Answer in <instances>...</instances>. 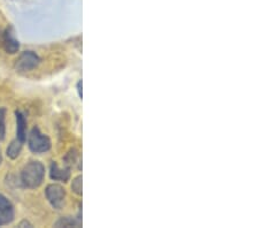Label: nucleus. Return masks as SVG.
<instances>
[{
	"label": "nucleus",
	"mask_w": 259,
	"mask_h": 228,
	"mask_svg": "<svg viewBox=\"0 0 259 228\" xmlns=\"http://www.w3.org/2000/svg\"><path fill=\"white\" fill-rule=\"evenodd\" d=\"M45 168L40 161H30L21 172V181L29 189H36L43 184Z\"/></svg>",
	"instance_id": "nucleus-1"
},
{
	"label": "nucleus",
	"mask_w": 259,
	"mask_h": 228,
	"mask_svg": "<svg viewBox=\"0 0 259 228\" xmlns=\"http://www.w3.org/2000/svg\"><path fill=\"white\" fill-rule=\"evenodd\" d=\"M28 145L33 153H44L51 149V141L40 131L38 127H33L29 135Z\"/></svg>",
	"instance_id": "nucleus-2"
},
{
	"label": "nucleus",
	"mask_w": 259,
	"mask_h": 228,
	"mask_svg": "<svg viewBox=\"0 0 259 228\" xmlns=\"http://www.w3.org/2000/svg\"><path fill=\"white\" fill-rule=\"evenodd\" d=\"M40 64V58L32 51H24L21 53L15 61V69L19 73H27L35 69Z\"/></svg>",
	"instance_id": "nucleus-3"
},
{
	"label": "nucleus",
	"mask_w": 259,
	"mask_h": 228,
	"mask_svg": "<svg viewBox=\"0 0 259 228\" xmlns=\"http://www.w3.org/2000/svg\"><path fill=\"white\" fill-rule=\"evenodd\" d=\"M45 196H47L49 203L52 205L53 209L61 210L62 206L65 205L66 192L64 187L60 185H48L47 188H45Z\"/></svg>",
	"instance_id": "nucleus-4"
},
{
	"label": "nucleus",
	"mask_w": 259,
	"mask_h": 228,
	"mask_svg": "<svg viewBox=\"0 0 259 228\" xmlns=\"http://www.w3.org/2000/svg\"><path fill=\"white\" fill-rule=\"evenodd\" d=\"M14 206L12 203L0 194V227L10 225L14 220Z\"/></svg>",
	"instance_id": "nucleus-5"
},
{
	"label": "nucleus",
	"mask_w": 259,
	"mask_h": 228,
	"mask_svg": "<svg viewBox=\"0 0 259 228\" xmlns=\"http://www.w3.org/2000/svg\"><path fill=\"white\" fill-rule=\"evenodd\" d=\"M3 47H4V50H5L7 53H10V55H14V53L19 51L20 43L19 40L15 38L13 28L12 27L7 28L6 30L4 31Z\"/></svg>",
	"instance_id": "nucleus-6"
},
{
	"label": "nucleus",
	"mask_w": 259,
	"mask_h": 228,
	"mask_svg": "<svg viewBox=\"0 0 259 228\" xmlns=\"http://www.w3.org/2000/svg\"><path fill=\"white\" fill-rule=\"evenodd\" d=\"M50 177L53 181L67 182L70 179V168H60L56 161H53L50 166Z\"/></svg>",
	"instance_id": "nucleus-7"
},
{
	"label": "nucleus",
	"mask_w": 259,
	"mask_h": 228,
	"mask_svg": "<svg viewBox=\"0 0 259 228\" xmlns=\"http://www.w3.org/2000/svg\"><path fill=\"white\" fill-rule=\"evenodd\" d=\"M16 118V139L24 143L27 140V120L20 111L15 112Z\"/></svg>",
	"instance_id": "nucleus-8"
},
{
	"label": "nucleus",
	"mask_w": 259,
	"mask_h": 228,
	"mask_svg": "<svg viewBox=\"0 0 259 228\" xmlns=\"http://www.w3.org/2000/svg\"><path fill=\"white\" fill-rule=\"evenodd\" d=\"M22 142L18 139L13 140L6 149V155L10 159H16L20 156L21 150H22Z\"/></svg>",
	"instance_id": "nucleus-9"
},
{
	"label": "nucleus",
	"mask_w": 259,
	"mask_h": 228,
	"mask_svg": "<svg viewBox=\"0 0 259 228\" xmlns=\"http://www.w3.org/2000/svg\"><path fill=\"white\" fill-rule=\"evenodd\" d=\"M56 227H78L81 226V220H75V219L70 217H65L60 218L56 223H54Z\"/></svg>",
	"instance_id": "nucleus-10"
},
{
	"label": "nucleus",
	"mask_w": 259,
	"mask_h": 228,
	"mask_svg": "<svg viewBox=\"0 0 259 228\" xmlns=\"http://www.w3.org/2000/svg\"><path fill=\"white\" fill-rule=\"evenodd\" d=\"M5 117H6V110L4 109V107H0V141L5 140V135H6Z\"/></svg>",
	"instance_id": "nucleus-11"
},
{
	"label": "nucleus",
	"mask_w": 259,
	"mask_h": 228,
	"mask_svg": "<svg viewBox=\"0 0 259 228\" xmlns=\"http://www.w3.org/2000/svg\"><path fill=\"white\" fill-rule=\"evenodd\" d=\"M72 190L76 195H82V176L78 175L75 177L72 184Z\"/></svg>",
	"instance_id": "nucleus-12"
},
{
	"label": "nucleus",
	"mask_w": 259,
	"mask_h": 228,
	"mask_svg": "<svg viewBox=\"0 0 259 228\" xmlns=\"http://www.w3.org/2000/svg\"><path fill=\"white\" fill-rule=\"evenodd\" d=\"M32 227V225L29 221H27V220H23L22 222H20V225H19V227Z\"/></svg>",
	"instance_id": "nucleus-13"
},
{
	"label": "nucleus",
	"mask_w": 259,
	"mask_h": 228,
	"mask_svg": "<svg viewBox=\"0 0 259 228\" xmlns=\"http://www.w3.org/2000/svg\"><path fill=\"white\" fill-rule=\"evenodd\" d=\"M77 91H78V95H80V97L82 98V81H78L77 83Z\"/></svg>",
	"instance_id": "nucleus-14"
},
{
	"label": "nucleus",
	"mask_w": 259,
	"mask_h": 228,
	"mask_svg": "<svg viewBox=\"0 0 259 228\" xmlns=\"http://www.w3.org/2000/svg\"><path fill=\"white\" fill-rule=\"evenodd\" d=\"M2 161H3V158H2V150H0V165H2Z\"/></svg>",
	"instance_id": "nucleus-15"
}]
</instances>
